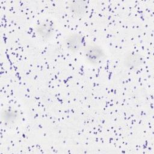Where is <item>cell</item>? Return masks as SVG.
Instances as JSON below:
<instances>
[{"label": "cell", "mask_w": 154, "mask_h": 154, "mask_svg": "<svg viewBox=\"0 0 154 154\" xmlns=\"http://www.w3.org/2000/svg\"><path fill=\"white\" fill-rule=\"evenodd\" d=\"M84 55L85 61L91 65H97L105 59L106 54L102 46L93 43L85 46Z\"/></svg>", "instance_id": "6da1fadb"}, {"label": "cell", "mask_w": 154, "mask_h": 154, "mask_svg": "<svg viewBox=\"0 0 154 154\" xmlns=\"http://www.w3.org/2000/svg\"><path fill=\"white\" fill-rule=\"evenodd\" d=\"M85 38L79 33H72L67 35L64 39V46L71 53H77L85 48Z\"/></svg>", "instance_id": "7a4b0ae2"}, {"label": "cell", "mask_w": 154, "mask_h": 154, "mask_svg": "<svg viewBox=\"0 0 154 154\" xmlns=\"http://www.w3.org/2000/svg\"><path fill=\"white\" fill-rule=\"evenodd\" d=\"M55 28L54 22L51 20L46 19L37 25L35 31L40 38L44 42H46L53 37L55 32Z\"/></svg>", "instance_id": "3957f363"}, {"label": "cell", "mask_w": 154, "mask_h": 154, "mask_svg": "<svg viewBox=\"0 0 154 154\" xmlns=\"http://www.w3.org/2000/svg\"><path fill=\"white\" fill-rule=\"evenodd\" d=\"M143 57L137 52H131L126 54L124 58L125 66L129 69L138 68L143 63Z\"/></svg>", "instance_id": "277c9868"}, {"label": "cell", "mask_w": 154, "mask_h": 154, "mask_svg": "<svg viewBox=\"0 0 154 154\" xmlns=\"http://www.w3.org/2000/svg\"><path fill=\"white\" fill-rule=\"evenodd\" d=\"M19 118V112L16 109L7 108L2 111L1 119L5 125L10 126L14 125Z\"/></svg>", "instance_id": "5b68a950"}, {"label": "cell", "mask_w": 154, "mask_h": 154, "mask_svg": "<svg viewBox=\"0 0 154 154\" xmlns=\"http://www.w3.org/2000/svg\"><path fill=\"white\" fill-rule=\"evenodd\" d=\"M87 9V5L85 1H72L69 4L70 13L76 17H82L85 14Z\"/></svg>", "instance_id": "8992f818"}]
</instances>
